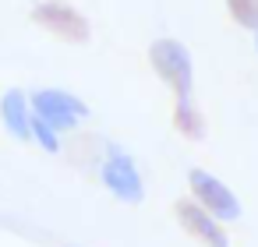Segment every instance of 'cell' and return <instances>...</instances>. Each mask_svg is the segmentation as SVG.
I'll return each instance as SVG.
<instances>
[{"label":"cell","mask_w":258,"mask_h":247,"mask_svg":"<svg viewBox=\"0 0 258 247\" xmlns=\"http://www.w3.org/2000/svg\"><path fill=\"white\" fill-rule=\"evenodd\" d=\"M149 67L156 71V78L173 92L177 99H191V85H195V60L191 50L180 39H156L149 46Z\"/></svg>","instance_id":"obj_1"},{"label":"cell","mask_w":258,"mask_h":247,"mask_svg":"<svg viewBox=\"0 0 258 247\" xmlns=\"http://www.w3.org/2000/svg\"><path fill=\"white\" fill-rule=\"evenodd\" d=\"M32 22H36L43 32L57 36L60 43H75V46H82V43L92 39V25H89V18H85L75 4H68V0H39V4L32 8Z\"/></svg>","instance_id":"obj_2"},{"label":"cell","mask_w":258,"mask_h":247,"mask_svg":"<svg viewBox=\"0 0 258 247\" xmlns=\"http://www.w3.org/2000/svg\"><path fill=\"white\" fill-rule=\"evenodd\" d=\"M99 180L103 187L120 201V205H142L145 201V180L135 166V159L120 148V145H110L106 148V159L99 166Z\"/></svg>","instance_id":"obj_3"},{"label":"cell","mask_w":258,"mask_h":247,"mask_svg":"<svg viewBox=\"0 0 258 247\" xmlns=\"http://www.w3.org/2000/svg\"><path fill=\"white\" fill-rule=\"evenodd\" d=\"M187 187H191V198L202 205V208H209L219 222H237L240 215H244V208H240V198L216 177V173H209V170H202V166H195L191 173H187Z\"/></svg>","instance_id":"obj_4"},{"label":"cell","mask_w":258,"mask_h":247,"mask_svg":"<svg viewBox=\"0 0 258 247\" xmlns=\"http://www.w3.org/2000/svg\"><path fill=\"white\" fill-rule=\"evenodd\" d=\"M32 110H36V117H43L46 124H53L60 134L64 131H75L89 117L85 99H78L68 89H36L32 92Z\"/></svg>","instance_id":"obj_5"},{"label":"cell","mask_w":258,"mask_h":247,"mask_svg":"<svg viewBox=\"0 0 258 247\" xmlns=\"http://www.w3.org/2000/svg\"><path fill=\"white\" fill-rule=\"evenodd\" d=\"M173 215H177L180 229H184L187 236H195L202 247H230L226 226H223L209 208H202L195 198H180V201H173Z\"/></svg>","instance_id":"obj_6"},{"label":"cell","mask_w":258,"mask_h":247,"mask_svg":"<svg viewBox=\"0 0 258 247\" xmlns=\"http://www.w3.org/2000/svg\"><path fill=\"white\" fill-rule=\"evenodd\" d=\"M0 120H4L8 134L15 141H32V120H36V110H32V96H25L22 89H8L0 96Z\"/></svg>","instance_id":"obj_7"},{"label":"cell","mask_w":258,"mask_h":247,"mask_svg":"<svg viewBox=\"0 0 258 247\" xmlns=\"http://www.w3.org/2000/svg\"><path fill=\"white\" fill-rule=\"evenodd\" d=\"M173 127H177V134L187 138V141H202V138H205V117H202V110L195 106V99H177V103H173Z\"/></svg>","instance_id":"obj_8"},{"label":"cell","mask_w":258,"mask_h":247,"mask_svg":"<svg viewBox=\"0 0 258 247\" xmlns=\"http://www.w3.org/2000/svg\"><path fill=\"white\" fill-rule=\"evenodd\" d=\"M226 11L233 18V25L254 32L258 29V0H226Z\"/></svg>","instance_id":"obj_9"},{"label":"cell","mask_w":258,"mask_h":247,"mask_svg":"<svg viewBox=\"0 0 258 247\" xmlns=\"http://www.w3.org/2000/svg\"><path fill=\"white\" fill-rule=\"evenodd\" d=\"M32 141L43 148V152H60V131L53 124H46L43 117L32 120Z\"/></svg>","instance_id":"obj_10"},{"label":"cell","mask_w":258,"mask_h":247,"mask_svg":"<svg viewBox=\"0 0 258 247\" xmlns=\"http://www.w3.org/2000/svg\"><path fill=\"white\" fill-rule=\"evenodd\" d=\"M251 36H254V57H258V29H254V32H251Z\"/></svg>","instance_id":"obj_11"},{"label":"cell","mask_w":258,"mask_h":247,"mask_svg":"<svg viewBox=\"0 0 258 247\" xmlns=\"http://www.w3.org/2000/svg\"><path fill=\"white\" fill-rule=\"evenodd\" d=\"M68 247H78V243H68Z\"/></svg>","instance_id":"obj_12"}]
</instances>
